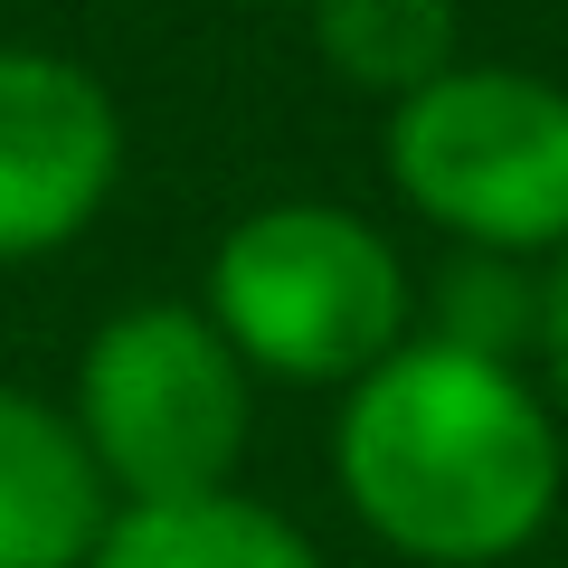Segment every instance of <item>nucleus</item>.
Instances as JSON below:
<instances>
[{
    "mask_svg": "<svg viewBox=\"0 0 568 568\" xmlns=\"http://www.w3.org/2000/svg\"><path fill=\"white\" fill-rule=\"evenodd\" d=\"M67 417L114 503H200L256 446V379L200 304L152 294L85 332Z\"/></svg>",
    "mask_w": 568,
    "mask_h": 568,
    "instance_id": "obj_4",
    "label": "nucleus"
},
{
    "mask_svg": "<svg viewBox=\"0 0 568 568\" xmlns=\"http://www.w3.org/2000/svg\"><path fill=\"white\" fill-rule=\"evenodd\" d=\"M85 568H332L294 511L227 484L200 503H114Z\"/></svg>",
    "mask_w": 568,
    "mask_h": 568,
    "instance_id": "obj_7",
    "label": "nucleus"
},
{
    "mask_svg": "<svg viewBox=\"0 0 568 568\" xmlns=\"http://www.w3.org/2000/svg\"><path fill=\"white\" fill-rule=\"evenodd\" d=\"M313 48L361 95H417L455 67V0H313Z\"/></svg>",
    "mask_w": 568,
    "mask_h": 568,
    "instance_id": "obj_8",
    "label": "nucleus"
},
{
    "mask_svg": "<svg viewBox=\"0 0 568 568\" xmlns=\"http://www.w3.org/2000/svg\"><path fill=\"white\" fill-rule=\"evenodd\" d=\"M379 162L398 200L474 256H568V85L530 67H465L388 104Z\"/></svg>",
    "mask_w": 568,
    "mask_h": 568,
    "instance_id": "obj_3",
    "label": "nucleus"
},
{
    "mask_svg": "<svg viewBox=\"0 0 568 568\" xmlns=\"http://www.w3.org/2000/svg\"><path fill=\"white\" fill-rule=\"evenodd\" d=\"M540 304H549V265H521V256H474L455 246L436 294H426V332L455 351H484V361H521L540 351Z\"/></svg>",
    "mask_w": 568,
    "mask_h": 568,
    "instance_id": "obj_9",
    "label": "nucleus"
},
{
    "mask_svg": "<svg viewBox=\"0 0 568 568\" xmlns=\"http://www.w3.org/2000/svg\"><path fill=\"white\" fill-rule=\"evenodd\" d=\"M200 313L227 332L246 379L351 388L417 332V275L398 237L342 200H265L209 246Z\"/></svg>",
    "mask_w": 568,
    "mask_h": 568,
    "instance_id": "obj_2",
    "label": "nucleus"
},
{
    "mask_svg": "<svg viewBox=\"0 0 568 568\" xmlns=\"http://www.w3.org/2000/svg\"><path fill=\"white\" fill-rule=\"evenodd\" d=\"M530 379H540V398H549V417H559V436H568V256H549V304H540V351H530Z\"/></svg>",
    "mask_w": 568,
    "mask_h": 568,
    "instance_id": "obj_10",
    "label": "nucleus"
},
{
    "mask_svg": "<svg viewBox=\"0 0 568 568\" xmlns=\"http://www.w3.org/2000/svg\"><path fill=\"white\" fill-rule=\"evenodd\" d=\"M123 181V104L58 48H0V265H39L104 219Z\"/></svg>",
    "mask_w": 568,
    "mask_h": 568,
    "instance_id": "obj_5",
    "label": "nucleus"
},
{
    "mask_svg": "<svg viewBox=\"0 0 568 568\" xmlns=\"http://www.w3.org/2000/svg\"><path fill=\"white\" fill-rule=\"evenodd\" d=\"M342 511L407 568H511L549 540L568 436L521 361L407 332L332 417Z\"/></svg>",
    "mask_w": 568,
    "mask_h": 568,
    "instance_id": "obj_1",
    "label": "nucleus"
},
{
    "mask_svg": "<svg viewBox=\"0 0 568 568\" xmlns=\"http://www.w3.org/2000/svg\"><path fill=\"white\" fill-rule=\"evenodd\" d=\"M114 521L67 398L0 379V568H85Z\"/></svg>",
    "mask_w": 568,
    "mask_h": 568,
    "instance_id": "obj_6",
    "label": "nucleus"
}]
</instances>
